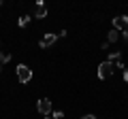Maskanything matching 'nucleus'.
<instances>
[{"label":"nucleus","instance_id":"4468645a","mask_svg":"<svg viewBox=\"0 0 128 119\" xmlns=\"http://www.w3.org/2000/svg\"><path fill=\"white\" fill-rule=\"evenodd\" d=\"M122 36H124V38L128 41V30H124V32H122Z\"/></svg>","mask_w":128,"mask_h":119},{"label":"nucleus","instance_id":"9d476101","mask_svg":"<svg viewBox=\"0 0 128 119\" xmlns=\"http://www.w3.org/2000/svg\"><path fill=\"white\" fill-rule=\"evenodd\" d=\"M28 23H30V15H24V17H19V28H26Z\"/></svg>","mask_w":128,"mask_h":119},{"label":"nucleus","instance_id":"39448f33","mask_svg":"<svg viewBox=\"0 0 128 119\" xmlns=\"http://www.w3.org/2000/svg\"><path fill=\"white\" fill-rule=\"evenodd\" d=\"M56 41H58V34H49V32H47L45 36L38 41V47H41V49H47V47H51Z\"/></svg>","mask_w":128,"mask_h":119},{"label":"nucleus","instance_id":"f8f14e48","mask_svg":"<svg viewBox=\"0 0 128 119\" xmlns=\"http://www.w3.org/2000/svg\"><path fill=\"white\" fill-rule=\"evenodd\" d=\"M115 68H118V70H126V66H124V62H118V64H115Z\"/></svg>","mask_w":128,"mask_h":119},{"label":"nucleus","instance_id":"2eb2a0df","mask_svg":"<svg viewBox=\"0 0 128 119\" xmlns=\"http://www.w3.org/2000/svg\"><path fill=\"white\" fill-rule=\"evenodd\" d=\"M124 81H128V70H124Z\"/></svg>","mask_w":128,"mask_h":119},{"label":"nucleus","instance_id":"1a4fd4ad","mask_svg":"<svg viewBox=\"0 0 128 119\" xmlns=\"http://www.w3.org/2000/svg\"><path fill=\"white\" fill-rule=\"evenodd\" d=\"M107 62H111V64L120 62V51H111V53H109V60H107Z\"/></svg>","mask_w":128,"mask_h":119},{"label":"nucleus","instance_id":"0eeeda50","mask_svg":"<svg viewBox=\"0 0 128 119\" xmlns=\"http://www.w3.org/2000/svg\"><path fill=\"white\" fill-rule=\"evenodd\" d=\"M118 38H120V32H118V30H111L109 36H107V43H115Z\"/></svg>","mask_w":128,"mask_h":119},{"label":"nucleus","instance_id":"423d86ee","mask_svg":"<svg viewBox=\"0 0 128 119\" xmlns=\"http://www.w3.org/2000/svg\"><path fill=\"white\" fill-rule=\"evenodd\" d=\"M34 17H38V19L47 17V4H45V2H41V0H38L36 4H34Z\"/></svg>","mask_w":128,"mask_h":119},{"label":"nucleus","instance_id":"dca6fc26","mask_svg":"<svg viewBox=\"0 0 128 119\" xmlns=\"http://www.w3.org/2000/svg\"><path fill=\"white\" fill-rule=\"evenodd\" d=\"M45 119H51V117H45Z\"/></svg>","mask_w":128,"mask_h":119},{"label":"nucleus","instance_id":"f257e3e1","mask_svg":"<svg viewBox=\"0 0 128 119\" xmlns=\"http://www.w3.org/2000/svg\"><path fill=\"white\" fill-rule=\"evenodd\" d=\"M113 72H115V64H111V62H107V60L98 64V79H100V81L109 79Z\"/></svg>","mask_w":128,"mask_h":119},{"label":"nucleus","instance_id":"ddd939ff","mask_svg":"<svg viewBox=\"0 0 128 119\" xmlns=\"http://www.w3.org/2000/svg\"><path fill=\"white\" fill-rule=\"evenodd\" d=\"M81 119H96V117H94V115H83Z\"/></svg>","mask_w":128,"mask_h":119},{"label":"nucleus","instance_id":"7ed1b4c3","mask_svg":"<svg viewBox=\"0 0 128 119\" xmlns=\"http://www.w3.org/2000/svg\"><path fill=\"white\" fill-rule=\"evenodd\" d=\"M36 111L43 115V117H49V115H51V100H49V98H41L38 104H36Z\"/></svg>","mask_w":128,"mask_h":119},{"label":"nucleus","instance_id":"f3484780","mask_svg":"<svg viewBox=\"0 0 128 119\" xmlns=\"http://www.w3.org/2000/svg\"><path fill=\"white\" fill-rule=\"evenodd\" d=\"M0 70H2V66H0Z\"/></svg>","mask_w":128,"mask_h":119},{"label":"nucleus","instance_id":"f03ea898","mask_svg":"<svg viewBox=\"0 0 128 119\" xmlns=\"http://www.w3.org/2000/svg\"><path fill=\"white\" fill-rule=\"evenodd\" d=\"M15 74H17V81H19V83H30V81H32V70L28 68L26 64H17Z\"/></svg>","mask_w":128,"mask_h":119},{"label":"nucleus","instance_id":"20e7f679","mask_svg":"<svg viewBox=\"0 0 128 119\" xmlns=\"http://www.w3.org/2000/svg\"><path fill=\"white\" fill-rule=\"evenodd\" d=\"M113 30H128V15H120V17H113Z\"/></svg>","mask_w":128,"mask_h":119},{"label":"nucleus","instance_id":"6e6552de","mask_svg":"<svg viewBox=\"0 0 128 119\" xmlns=\"http://www.w3.org/2000/svg\"><path fill=\"white\" fill-rule=\"evenodd\" d=\"M6 62H11V53H6V51H0V66L6 64Z\"/></svg>","mask_w":128,"mask_h":119},{"label":"nucleus","instance_id":"9b49d317","mask_svg":"<svg viewBox=\"0 0 128 119\" xmlns=\"http://www.w3.org/2000/svg\"><path fill=\"white\" fill-rule=\"evenodd\" d=\"M49 117H51V119H62V117H64V111H54Z\"/></svg>","mask_w":128,"mask_h":119}]
</instances>
